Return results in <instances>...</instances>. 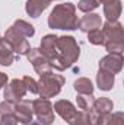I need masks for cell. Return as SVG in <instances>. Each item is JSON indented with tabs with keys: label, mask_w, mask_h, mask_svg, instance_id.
Instances as JSON below:
<instances>
[{
	"label": "cell",
	"mask_w": 124,
	"mask_h": 125,
	"mask_svg": "<svg viewBox=\"0 0 124 125\" xmlns=\"http://www.w3.org/2000/svg\"><path fill=\"white\" fill-rule=\"evenodd\" d=\"M22 82H24V84H25V87H26L28 92H31L34 94H38V83L34 79H31L29 76H25L22 79Z\"/></svg>",
	"instance_id": "obj_24"
},
{
	"label": "cell",
	"mask_w": 124,
	"mask_h": 125,
	"mask_svg": "<svg viewBox=\"0 0 124 125\" xmlns=\"http://www.w3.org/2000/svg\"><path fill=\"white\" fill-rule=\"evenodd\" d=\"M39 51L50 61L51 67H53V64L56 62V58H57V36L56 35L44 36L41 41V50Z\"/></svg>",
	"instance_id": "obj_9"
},
{
	"label": "cell",
	"mask_w": 124,
	"mask_h": 125,
	"mask_svg": "<svg viewBox=\"0 0 124 125\" xmlns=\"http://www.w3.org/2000/svg\"><path fill=\"white\" fill-rule=\"evenodd\" d=\"M18 119L15 116V114H7V115H1V121L0 125H16Z\"/></svg>",
	"instance_id": "obj_27"
},
{
	"label": "cell",
	"mask_w": 124,
	"mask_h": 125,
	"mask_svg": "<svg viewBox=\"0 0 124 125\" xmlns=\"http://www.w3.org/2000/svg\"><path fill=\"white\" fill-rule=\"evenodd\" d=\"M31 125H42V124H39V122H31Z\"/></svg>",
	"instance_id": "obj_30"
},
{
	"label": "cell",
	"mask_w": 124,
	"mask_h": 125,
	"mask_svg": "<svg viewBox=\"0 0 124 125\" xmlns=\"http://www.w3.org/2000/svg\"><path fill=\"white\" fill-rule=\"evenodd\" d=\"M104 45L110 54L121 52L124 50V32L118 22H107L102 29Z\"/></svg>",
	"instance_id": "obj_3"
},
{
	"label": "cell",
	"mask_w": 124,
	"mask_h": 125,
	"mask_svg": "<svg viewBox=\"0 0 124 125\" xmlns=\"http://www.w3.org/2000/svg\"><path fill=\"white\" fill-rule=\"evenodd\" d=\"M64 84V79L60 74L54 73H45L41 76V80L38 83V94L41 99H48L53 97L62 90V86Z\"/></svg>",
	"instance_id": "obj_5"
},
{
	"label": "cell",
	"mask_w": 124,
	"mask_h": 125,
	"mask_svg": "<svg viewBox=\"0 0 124 125\" xmlns=\"http://www.w3.org/2000/svg\"><path fill=\"white\" fill-rule=\"evenodd\" d=\"M48 25L50 28L56 29H76L79 25L77 16H76V9L72 3L59 4L54 7L48 18Z\"/></svg>",
	"instance_id": "obj_2"
},
{
	"label": "cell",
	"mask_w": 124,
	"mask_h": 125,
	"mask_svg": "<svg viewBox=\"0 0 124 125\" xmlns=\"http://www.w3.org/2000/svg\"><path fill=\"white\" fill-rule=\"evenodd\" d=\"M74 89H76V92H79L80 94H92L93 93V86L91 83V80L85 79V77H82V79L74 82Z\"/></svg>",
	"instance_id": "obj_19"
},
{
	"label": "cell",
	"mask_w": 124,
	"mask_h": 125,
	"mask_svg": "<svg viewBox=\"0 0 124 125\" xmlns=\"http://www.w3.org/2000/svg\"><path fill=\"white\" fill-rule=\"evenodd\" d=\"M6 83H7V76H6L4 73H0V89H1Z\"/></svg>",
	"instance_id": "obj_28"
},
{
	"label": "cell",
	"mask_w": 124,
	"mask_h": 125,
	"mask_svg": "<svg viewBox=\"0 0 124 125\" xmlns=\"http://www.w3.org/2000/svg\"><path fill=\"white\" fill-rule=\"evenodd\" d=\"M56 112L66 119L70 125H89L88 122V112L77 111L69 100H59L54 106Z\"/></svg>",
	"instance_id": "obj_4"
},
{
	"label": "cell",
	"mask_w": 124,
	"mask_h": 125,
	"mask_svg": "<svg viewBox=\"0 0 124 125\" xmlns=\"http://www.w3.org/2000/svg\"><path fill=\"white\" fill-rule=\"evenodd\" d=\"M24 38H25V36L19 35L12 26L6 31V33H4V41H6V42L10 45V48H12L15 52H18V54H28V51L31 50L28 41L24 39Z\"/></svg>",
	"instance_id": "obj_7"
},
{
	"label": "cell",
	"mask_w": 124,
	"mask_h": 125,
	"mask_svg": "<svg viewBox=\"0 0 124 125\" xmlns=\"http://www.w3.org/2000/svg\"><path fill=\"white\" fill-rule=\"evenodd\" d=\"M105 125H124V119H123V114L121 112H115V114H110L107 118Z\"/></svg>",
	"instance_id": "obj_25"
},
{
	"label": "cell",
	"mask_w": 124,
	"mask_h": 125,
	"mask_svg": "<svg viewBox=\"0 0 124 125\" xmlns=\"http://www.w3.org/2000/svg\"><path fill=\"white\" fill-rule=\"evenodd\" d=\"M15 60L13 57V50L10 48V45L0 38V64L1 65H10Z\"/></svg>",
	"instance_id": "obj_16"
},
{
	"label": "cell",
	"mask_w": 124,
	"mask_h": 125,
	"mask_svg": "<svg viewBox=\"0 0 124 125\" xmlns=\"http://www.w3.org/2000/svg\"><path fill=\"white\" fill-rule=\"evenodd\" d=\"M93 97L92 94H79L77 96V106H79V109H82L83 112H88V111H91L93 106Z\"/></svg>",
	"instance_id": "obj_21"
},
{
	"label": "cell",
	"mask_w": 124,
	"mask_h": 125,
	"mask_svg": "<svg viewBox=\"0 0 124 125\" xmlns=\"http://www.w3.org/2000/svg\"><path fill=\"white\" fill-rule=\"evenodd\" d=\"M96 1H98V4H99V3H104V4H105V3H108L110 0H96Z\"/></svg>",
	"instance_id": "obj_29"
},
{
	"label": "cell",
	"mask_w": 124,
	"mask_h": 125,
	"mask_svg": "<svg viewBox=\"0 0 124 125\" xmlns=\"http://www.w3.org/2000/svg\"><path fill=\"white\" fill-rule=\"evenodd\" d=\"M32 112H35L39 124L42 125H50L54 121V111L53 105L50 103L48 99H37L32 102Z\"/></svg>",
	"instance_id": "obj_6"
},
{
	"label": "cell",
	"mask_w": 124,
	"mask_h": 125,
	"mask_svg": "<svg viewBox=\"0 0 124 125\" xmlns=\"http://www.w3.org/2000/svg\"><path fill=\"white\" fill-rule=\"evenodd\" d=\"M112 106H114V105H112V102H111L110 99H107V97H101V99H98V100L93 102L92 109L98 111V112H101V114H111Z\"/></svg>",
	"instance_id": "obj_20"
},
{
	"label": "cell",
	"mask_w": 124,
	"mask_h": 125,
	"mask_svg": "<svg viewBox=\"0 0 124 125\" xmlns=\"http://www.w3.org/2000/svg\"><path fill=\"white\" fill-rule=\"evenodd\" d=\"M77 7L82 10V12H92L95 10L96 7H98V1L96 0H80L79 1V4H77Z\"/></svg>",
	"instance_id": "obj_23"
},
{
	"label": "cell",
	"mask_w": 124,
	"mask_h": 125,
	"mask_svg": "<svg viewBox=\"0 0 124 125\" xmlns=\"http://www.w3.org/2000/svg\"><path fill=\"white\" fill-rule=\"evenodd\" d=\"M26 93V87L24 84L22 80H12L9 86H6L4 89V99L7 102H12V103H19L22 100V97Z\"/></svg>",
	"instance_id": "obj_8"
},
{
	"label": "cell",
	"mask_w": 124,
	"mask_h": 125,
	"mask_svg": "<svg viewBox=\"0 0 124 125\" xmlns=\"http://www.w3.org/2000/svg\"><path fill=\"white\" fill-rule=\"evenodd\" d=\"M12 28L18 32L19 35L26 36V38H31V36H34V33H35L34 26L29 25V23H26L25 21H16V22L13 23V26H12Z\"/></svg>",
	"instance_id": "obj_18"
},
{
	"label": "cell",
	"mask_w": 124,
	"mask_h": 125,
	"mask_svg": "<svg viewBox=\"0 0 124 125\" xmlns=\"http://www.w3.org/2000/svg\"><path fill=\"white\" fill-rule=\"evenodd\" d=\"M32 112L31 109V102H26V100H21L19 103H16L15 106V116L18 119V122H22V124L28 125L32 121Z\"/></svg>",
	"instance_id": "obj_12"
},
{
	"label": "cell",
	"mask_w": 124,
	"mask_h": 125,
	"mask_svg": "<svg viewBox=\"0 0 124 125\" xmlns=\"http://www.w3.org/2000/svg\"><path fill=\"white\" fill-rule=\"evenodd\" d=\"M88 38H89V42H92L93 45H102L104 44V35H102L101 29L88 32Z\"/></svg>",
	"instance_id": "obj_22"
},
{
	"label": "cell",
	"mask_w": 124,
	"mask_h": 125,
	"mask_svg": "<svg viewBox=\"0 0 124 125\" xmlns=\"http://www.w3.org/2000/svg\"><path fill=\"white\" fill-rule=\"evenodd\" d=\"M51 0H28L26 3V12L32 18H38L50 4Z\"/></svg>",
	"instance_id": "obj_15"
},
{
	"label": "cell",
	"mask_w": 124,
	"mask_h": 125,
	"mask_svg": "<svg viewBox=\"0 0 124 125\" xmlns=\"http://www.w3.org/2000/svg\"><path fill=\"white\" fill-rule=\"evenodd\" d=\"M96 82H98V86L101 90H110L114 86V74L99 68V73L96 76Z\"/></svg>",
	"instance_id": "obj_17"
},
{
	"label": "cell",
	"mask_w": 124,
	"mask_h": 125,
	"mask_svg": "<svg viewBox=\"0 0 124 125\" xmlns=\"http://www.w3.org/2000/svg\"><path fill=\"white\" fill-rule=\"evenodd\" d=\"M7 114H15V103L4 100L0 103V115H7Z\"/></svg>",
	"instance_id": "obj_26"
},
{
	"label": "cell",
	"mask_w": 124,
	"mask_h": 125,
	"mask_svg": "<svg viewBox=\"0 0 124 125\" xmlns=\"http://www.w3.org/2000/svg\"><path fill=\"white\" fill-rule=\"evenodd\" d=\"M104 15L107 16L108 22H117L118 16L121 15V1L120 0H110L104 4Z\"/></svg>",
	"instance_id": "obj_13"
},
{
	"label": "cell",
	"mask_w": 124,
	"mask_h": 125,
	"mask_svg": "<svg viewBox=\"0 0 124 125\" xmlns=\"http://www.w3.org/2000/svg\"><path fill=\"white\" fill-rule=\"evenodd\" d=\"M28 58H29V61L34 64V67H35V70H37V73L39 74V76H42V74H45V73H50L51 71V64L50 61L42 55V52L39 51V50H29L28 51Z\"/></svg>",
	"instance_id": "obj_10"
},
{
	"label": "cell",
	"mask_w": 124,
	"mask_h": 125,
	"mask_svg": "<svg viewBox=\"0 0 124 125\" xmlns=\"http://www.w3.org/2000/svg\"><path fill=\"white\" fill-rule=\"evenodd\" d=\"M79 28L83 32H91L101 28V16L99 15H86L79 22Z\"/></svg>",
	"instance_id": "obj_14"
},
{
	"label": "cell",
	"mask_w": 124,
	"mask_h": 125,
	"mask_svg": "<svg viewBox=\"0 0 124 125\" xmlns=\"http://www.w3.org/2000/svg\"><path fill=\"white\" fill-rule=\"evenodd\" d=\"M79 58V45L73 36H60L57 38V58L53 64L56 70H66L72 67Z\"/></svg>",
	"instance_id": "obj_1"
},
{
	"label": "cell",
	"mask_w": 124,
	"mask_h": 125,
	"mask_svg": "<svg viewBox=\"0 0 124 125\" xmlns=\"http://www.w3.org/2000/svg\"><path fill=\"white\" fill-rule=\"evenodd\" d=\"M123 67V55L121 52H112L107 57H104L99 61V68L104 71H108L111 74H117Z\"/></svg>",
	"instance_id": "obj_11"
}]
</instances>
